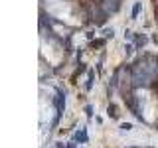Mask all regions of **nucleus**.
I'll use <instances>...</instances> for the list:
<instances>
[{
    "label": "nucleus",
    "mask_w": 158,
    "mask_h": 148,
    "mask_svg": "<svg viewBox=\"0 0 158 148\" xmlns=\"http://www.w3.org/2000/svg\"><path fill=\"white\" fill-rule=\"evenodd\" d=\"M154 79L156 77L152 75L150 71H146V69L142 67L138 61L132 65V73H131V85L132 87H148Z\"/></svg>",
    "instance_id": "1"
},
{
    "label": "nucleus",
    "mask_w": 158,
    "mask_h": 148,
    "mask_svg": "<svg viewBox=\"0 0 158 148\" xmlns=\"http://www.w3.org/2000/svg\"><path fill=\"white\" fill-rule=\"evenodd\" d=\"M105 6H107V12H117L121 8V0H105Z\"/></svg>",
    "instance_id": "2"
},
{
    "label": "nucleus",
    "mask_w": 158,
    "mask_h": 148,
    "mask_svg": "<svg viewBox=\"0 0 158 148\" xmlns=\"http://www.w3.org/2000/svg\"><path fill=\"white\" fill-rule=\"evenodd\" d=\"M135 42H136V46H138V47L144 46V43H146V36H135Z\"/></svg>",
    "instance_id": "3"
},
{
    "label": "nucleus",
    "mask_w": 158,
    "mask_h": 148,
    "mask_svg": "<svg viewBox=\"0 0 158 148\" xmlns=\"http://www.w3.org/2000/svg\"><path fill=\"white\" fill-rule=\"evenodd\" d=\"M109 115H111L113 118H117V117H118V109H117L115 105H111V107H109Z\"/></svg>",
    "instance_id": "4"
},
{
    "label": "nucleus",
    "mask_w": 158,
    "mask_h": 148,
    "mask_svg": "<svg viewBox=\"0 0 158 148\" xmlns=\"http://www.w3.org/2000/svg\"><path fill=\"white\" fill-rule=\"evenodd\" d=\"M140 8H142V4H140V2H136V4H135V8H132V18H136V16H138Z\"/></svg>",
    "instance_id": "5"
}]
</instances>
